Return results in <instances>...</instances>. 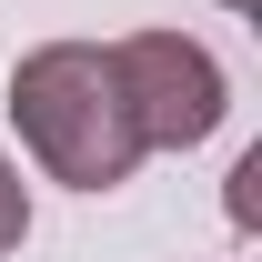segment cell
I'll list each match as a JSON object with an SVG mask.
<instances>
[{"label": "cell", "instance_id": "2", "mask_svg": "<svg viewBox=\"0 0 262 262\" xmlns=\"http://www.w3.org/2000/svg\"><path fill=\"white\" fill-rule=\"evenodd\" d=\"M111 71H121V101H131L141 151H192L232 111L222 61H212L192 31H131V40H111Z\"/></svg>", "mask_w": 262, "mask_h": 262}, {"label": "cell", "instance_id": "3", "mask_svg": "<svg viewBox=\"0 0 262 262\" xmlns=\"http://www.w3.org/2000/svg\"><path fill=\"white\" fill-rule=\"evenodd\" d=\"M20 232H31V182H20V162L0 151V252H20Z\"/></svg>", "mask_w": 262, "mask_h": 262}, {"label": "cell", "instance_id": "1", "mask_svg": "<svg viewBox=\"0 0 262 262\" xmlns=\"http://www.w3.org/2000/svg\"><path fill=\"white\" fill-rule=\"evenodd\" d=\"M10 121L31 141V162L71 192H121L141 171V131H131L121 71H111L101 40H40L10 71Z\"/></svg>", "mask_w": 262, "mask_h": 262}, {"label": "cell", "instance_id": "4", "mask_svg": "<svg viewBox=\"0 0 262 262\" xmlns=\"http://www.w3.org/2000/svg\"><path fill=\"white\" fill-rule=\"evenodd\" d=\"M222 10H252V0H222Z\"/></svg>", "mask_w": 262, "mask_h": 262}]
</instances>
